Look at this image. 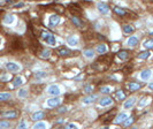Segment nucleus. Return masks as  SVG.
<instances>
[{"instance_id": "1", "label": "nucleus", "mask_w": 153, "mask_h": 129, "mask_svg": "<svg viewBox=\"0 0 153 129\" xmlns=\"http://www.w3.org/2000/svg\"><path fill=\"white\" fill-rule=\"evenodd\" d=\"M41 38L46 44H49L51 46H55L56 45V38L54 35H52L49 31H41Z\"/></svg>"}, {"instance_id": "2", "label": "nucleus", "mask_w": 153, "mask_h": 129, "mask_svg": "<svg viewBox=\"0 0 153 129\" xmlns=\"http://www.w3.org/2000/svg\"><path fill=\"white\" fill-rule=\"evenodd\" d=\"M47 93L51 96H59L61 93V89L56 84H52V85H50L47 88Z\"/></svg>"}, {"instance_id": "3", "label": "nucleus", "mask_w": 153, "mask_h": 129, "mask_svg": "<svg viewBox=\"0 0 153 129\" xmlns=\"http://www.w3.org/2000/svg\"><path fill=\"white\" fill-rule=\"evenodd\" d=\"M60 104H61V99L56 96H52V98L47 99V102H46V105L49 106V107H56V106H59Z\"/></svg>"}, {"instance_id": "4", "label": "nucleus", "mask_w": 153, "mask_h": 129, "mask_svg": "<svg viewBox=\"0 0 153 129\" xmlns=\"http://www.w3.org/2000/svg\"><path fill=\"white\" fill-rule=\"evenodd\" d=\"M5 67H6V69L7 70H9V71H12V73H16V71H18L21 69V67H20V65H17L16 62H7V64L5 65Z\"/></svg>"}, {"instance_id": "5", "label": "nucleus", "mask_w": 153, "mask_h": 129, "mask_svg": "<svg viewBox=\"0 0 153 129\" xmlns=\"http://www.w3.org/2000/svg\"><path fill=\"white\" fill-rule=\"evenodd\" d=\"M97 8H98V11H99L101 14H104V15L109 13V7H108V5L105 4V2H98Z\"/></svg>"}, {"instance_id": "6", "label": "nucleus", "mask_w": 153, "mask_h": 129, "mask_svg": "<svg viewBox=\"0 0 153 129\" xmlns=\"http://www.w3.org/2000/svg\"><path fill=\"white\" fill-rule=\"evenodd\" d=\"M59 22H60V17H59V15L53 14V15H51V16H50L49 26H50L51 28H53V27H55L56 24H59Z\"/></svg>"}, {"instance_id": "7", "label": "nucleus", "mask_w": 153, "mask_h": 129, "mask_svg": "<svg viewBox=\"0 0 153 129\" xmlns=\"http://www.w3.org/2000/svg\"><path fill=\"white\" fill-rule=\"evenodd\" d=\"M17 115H18V113H17V111H15V109H11V111L2 113V116L6 119H15Z\"/></svg>"}, {"instance_id": "8", "label": "nucleus", "mask_w": 153, "mask_h": 129, "mask_svg": "<svg viewBox=\"0 0 153 129\" xmlns=\"http://www.w3.org/2000/svg\"><path fill=\"white\" fill-rule=\"evenodd\" d=\"M113 103V99L111 98V97H104V98H101L99 100V105L101 106V107H106V106H109L111 104Z\"/></svg>"}, {"instance_id": "9", "label": "nucleus", "mask_w": 153, "mask_h": 129, "mask_svg": "<svg viewBox=\"0 0 153 129\" xmlns=\"http://www.w3.org/2000/svg\"><path fill=\"white\" fill-rule=\"evenodd\" d=\"M152 75V70L151 69H144V70H142L141 73V78L143 81H147L150 77H151Z\"/></svg>"}, {"instance_id": "10", "label": "nucleus", "mask_w": 153, "mask_h": 129, "mask_svg": "<svg viewBox=\"0 0 153 129\" xmlns=\"http://www.w3.org/2000/svg\"><path fill=\"white\" fill-rule=\"evenodd\" d=\"M127 118H128V114H127V113H120V114L115 118L114 122H115L116 125H119V123H123V121L126 120Z\"/></svg>"}, {"instance_id": "11", "label": "nucleus", "mask_w": 153, "mask_h": 129, "mask_svg": "<svg viewBox=\"0 0 153 129\" xmlns=\"http://www.w3.org/2000/svg\"><path fill=\"white\" fill-rule=\"evenodd\" d=\"M71 22L75 24V27H77V28H82L83 26H84L83 21L79 17L76 16V15H73V16H71Z\"/></svg>"}, {"instance_id": "12", "label": "nucleus", "mask_w": 153, "mask_h": 129, "mask_svg": "<svg viewBox=\"0 0 153 129\" xmlns=\"http://www.w3.org/2000/svg\"><path fill=\"white\" fill-rule=\"evenodd\" d=\"M67 44L70 46H77L78 44V38L76 36H69L68 38H67Z\"/></svg>"}, {"instance_id": "13", "label": "nucleus", "mask_w": 153, "mask_h": 129, "mask_svg": "<svg viewBox=\"0 0 153 129\" xmlns=\"http://www.w3.org/2000/svg\"><path fill=\"white\" fill-rule=\"evenodd\" d=\"M127 88H128L129 91H137L141 89V84L137 83V82H130L128 85H127Z\"/></svg>"}, {"instance_id": "14", "label": "nucleus", "mask_w": 153, "mask_h": 129, "mask_svg": "<svg viewBox=\"0 0 153 129\" xmlns=\"http://www.w3.org/2000/svg\"><path fill=\"white\" fill-rule=\"evenodd\" d=\"M58 54L61 55V56H67V55L71 54V51L69 49H66V47H60V49H58Z\"/></svg>"}, {"instance_id": "15", "label": "nucleus", "mask_w": 153, "mask_h": 129, "mask_svg": "<svg viewBox=\"0 0 153 129\" xmlns=\"http://www.w3.org/2000/svg\"><path fill=\"white\" fill-rule=\"evenodd\" d=\"M23 83H24V78L22 77V76H17V77L14 78V81H13V87H14V88H17V87L22 85Z\"/></svg>"}, {"instance_id": "16", "label": "nucleus", "mask_w": 153, "mask_h": 129, "mask_svg": "<svg viewBox=\"0 0 153 129\" xmlns=\"http://www.w3.org/2000/svg\"><path fill=\"white\" fill-rule=\"evenodd\" d=\"M95 99H98V95H90L83 99V103L84 104H92V103H94Z\"/></svg>"}, {"instance_id": "17", "label": "nucleus", "mask_w": 153, "mask_h": 129, "mask_svg": "<svg viewBox=\"0 0 153 129\" xmlns=\"http://www.w3.org/2000/svg\"><path fill=\"white\" fill-rule=\"evenodd\" d=\"M44 115H45V113H44V112L38 111V112H35L31 118H32V120H34V121H39L40 119H43V118H44Z\"/></svg>"}, {"instance_id": "18", "label": "nucleus", "mask_w": 153, "mask_h": 129, "mask_svg": "<svg viewBox=\"0 0 153 129\" xmlns=\"http://www.w3.org/2000/svg\"><path fill=\"white\" fill-rule=\"evenodd\" d=\"M135 102H136V98L131 97V98H129L128 100H126V103L123 104V107L126 108V109H128V108H130V107H132L133 104H135Z\"/></svg>"}, {"instance_id": "19", "label": "nucleus", "mask_w": 153, "mask_h": 129, "mask_svg": "<svg viewBox=\"0 0 153 129\" xmlns=\"http://www.w3.org/2000/svg\"><path fill=\"white\" fill-rule=\"evenodd\" d=\"M127 44H128L130 47H133V46H136L137 44H138V38H137L136 36H131V37H130V38L128 39Z\"/></svg>"}, {"instance_id": "20", "label": "nucleus", "mask_w": 153, "mask_h": 129, "mask_svg": "<svg viewBox=\"0 0 153 129\" xmlns=\"http://www.w3.org/2000/svg\"><path fill=\"white\" fill-rule=\"evenodd\" d=\"M14 21H15V16H14V15L8 14V15H6V16L4 17V23L5 24H12Z\"/></svg>"}, {"instance_id": "21", "label": "nucleus", "mask_w": 153, "mask_h": 129, "mask_svg": "<svg viewBox=\"0 0 153 129\" xmlns=\"http://www.w3.org/2000/svg\"><path fill=\"white\" fill-rule=\"evenodd\" d=\"M83 54H84L85 58H88V59H92V58L94 56V51H93L92 49H88V50H84Z\"/></svg>"}, {"instance_id": "22", "label": "nucleus", "mask_w": 153, "mask_h": 129, "mask_svg": "<svg viewBox=\"0 0 153 129\" xmlns=\"http://www.w3.org/2000/svg\"><path fill=\"white\" fill-rule=\"evenodd\" d=\"M97 52L99 53V54H104V53L107 52V45H105V44H100V45L97 46Z\"/></svg>"}, {"instance_id": "23", "label": "nucleus", "mask_w": 153, "mask_h": 129, "mask_svg": "<svg viewBox=\"0 0 153 129\" xmlns=\"http://www.w3.org/2000/svg\"><path fill=\"white\" fill-rule=\"evenodd\" d=\"M143 46L147 50H153V38L145 40V42L143 43Z\"/></svg>"}, {"instance_id": "24", "label": "nucleus", "mask_w": 153, "mask_h": 129, "mask_svg": "<svg viewBox=\"0 0 153 129\" xmlns=\"http://www.w3.org/2000/svg\"><path fill=\"white\" fill-rule=\"evenodd\" d=\"M128 52L127 51H120V52H117V58L121 59V60H127L128 59Z\"/></svg>"}, {"instance_id": "25", "label": "nucleus", "mask_w": 153, "mask_h": 129, "mask_svg": "<svg viewBox=\"0 0 153 129\" xmlns=\"http://www.w3.org/2000/svg\"><path fill=\"white\" fill-rule=\"evenodd\" d=\"M11 97H12V95L9 92H0V100H1V102L11 99Z\"/></svg>"}, {"instance_id": "26", "label": "nucleus", "mask_w": 153, "mask_h": 129, "mask_svg": "<svg viewBox=\"0 0 153 129\" xmlns=\"http://www.w3.org/2000/svg\"><path fill=\"white\" fill-rule=\"evenodd\" d=\"M115 97H116V100H122V99L126 98V93H124L122 90H119L115 92Z\"/></svg>"}, {"instance_id": "27", "label": "nucleus", "mask_w": 153, "mask_h": 129, "mask_svg": "<svg viewBox=\"0 0 153 129\" xmlns=\"http://www.w3.org/2000/svg\"><path fill=\"white\" fill-rule=\"evenodd\" d=\"M45 77H47V73H45V71H37L35 74V78H37V80H41V78Z\"/></svg>"}, {"instance_id": "28", "label": "nucleus", "mask_w": 153, "mask_h": 129, "mask_svg": "<svg viewBox=\"0 0 153 129\" xmlns=\"http://www.w3.org/2000/svg\"><path fill=\"white\" fill-rule=\"evenodd\" d=\"M114 12H115L117 15H120V16H123V15H126V11H124L123 8H121V7H117V6H115V7H114Z\"/></svg>"}, {"instance_id": "29", "label": "nucleus", "mask_w": 153, "mask_h": 129, "mask_svg": "<svg viewBox=\"0 0 153 129\" xmlns=\"http://www.w3.org/2000/svg\"><path fill=\"white\" fill-rule=\"evenodd\" d=\"M39 55H40V58H43V59H47L51 55V51L50 50H43Z\"/></svg>"}, {"instance_id": "30", "label": "nucleus", "mask_w": 153, "mask_h": 129, "mask_svg": "<svg viewBox=\"0 0 153 129\" xmlns=\"http://www.w3.org/2000/svg\"><path fill=\"white\" fill-rule=\"evenodd\" d=\"M150 55H151V52H150V51H144V52H142V53H139V54H138V59H147Z\"/></svg>"}, {"instance_id": "31", "label": "nucleus", "mask_w": 153, "mask_h": 129, "mask_svg": "<svg viewBox=\"0 0 153 129\" xmlns=\"http://www.w3.org/2000/svg\"><path fill=\"white\" fill-rule=\"evenodd\" d=\"M17 96L20 97V98H25V97L28 96V90L25 89H20L17 92Z\"/></svg>"}, {"instance_id": "32", "label": "nucleus", "mask_w": 153, "mask_h": 129, "mask_svg": "<svg viewBox=\"0 0 153 129\" xmlns=\"http://www.w3.org/2000/svg\"><path fill=\"white\" fill-rule=\"evenodd\" d=\"M133 120H135V119H133L132 116H128V118H127L126 120L123 121V125L126 126V127H129V126H130V125H131L132 122H133Z\"/></svg>"}, {"instance_id": "33", "label": "nucleus", "mask_w": 153, "mask_h": 129, "mask_svg": "<svg viewBox=\"0 0 153 129\" xmlns=\"http://www.w3.org/2000/svg\"><path fill=\"white\" fill-rule=\"evenodd\" d=\"M46 127H47V123H46V122H43V121H40V122H37L36 125H34V128H36V129L46 128Z\"/></svg>"}, {"instance_id": "34", "label": "nucleus", "mask_w": 153, "mask_h": 129, "mask_svg": "<svg viewBox=\"0 0 153 129\" xmlns=\"http://www.w3.org/2000/svg\"><path fill=\"white\" fill-rule=\"evenodd\" d=\"M123 32L124 34H132L133 32V28L131 26H124L123 27Z\"/></svg>"}, {"instance_id": "35", "label": "nucleus", "mask_w": 153, "mask_h": 129, "mask_svg": "<svg viewBox=\"0 0 153 129\" xmlns=\"http://www.w3.org/2000/svg\"><path fill=\"white\" fill-rule=\"evenodd\" d=\"M111 91H112V88H111V87H103V88L100 89V92H101V93H105V95L109 93Z\"/></svg>"}, {"instance_id": "36", "label": "nucleus", "mask_w": 153, "mask_h": 129, "mask_svg": "<svg viewBox=\"0 0 153 129\" xmlns=\"http://www.w3.org/2000/svg\"><path fill=\"white\" fill-rule=\"evenodd\" d=\"M92 90H93V88H92V85H90V84H87V85H84V92L91 93Z\"/></svg>"}, {"instance_id": "37", "label": "nucleus", "mask_w": 153, "mask_h": 129, "mask_svg": "<svg viewBox=\"0 0 153 129\" xmlns=\"http://www.w3.org/2000/svg\"><path fill=\"white\" fill-rule=\"evenodd\" d=\"M9 126H11V123H9L8 121H2V120H0V128H8Z\"/></svg>"}, {"instance_id": "38", "label": "nucleus", "mask_w": 153, "mask_h": 129, "mask_svg": "<svg viewBox=\"0 0 153 129\" xmlns=\"http://www.w3.org/2000/svg\"><path fill=\"white\" fill-rule=\"evenodd\" d=\"M66 128L67 129H76V128H78V126L76 125V123H67L66 125Z\"/></svg>"}, {"instance_id": "39", "label": "nucleus", "mask_w": 153, "mask_h": 129, "mask_svg": "<svg viewBox=\"0 0 153 129\" xmlns=\"http://www.w3.org/2000/svg\"><path fill=\"white\" fill-rule=\"evenodd\" d=\"M67 111H68V107H67V106H60L58 108V113H66Z\"/></svg>"}, {"instance_id": "40", "label": "nucleus", "mask_w": 153, "mask_h": 129, "mask_svg": "<svg viewBox=\"0 0 153 129\" xmlns=\"http://www.w3.org/2000/svg\"><path fill=\"white\" fill-rule=\"evenodd\" d=\"M9 78H11V76H9L8 74H4V75L0 76V80H1V81H8Z\"/></svg>"}, {"instance_id": "41", "label": "nucleus", "mask_w": 153, "mask_h": 129, "mask_svg": "<svg viewBox=\"0 0 153 129\" xmlns=\"http://www.w3.org/2000/svg\"><path fill=\"white\" fill-rule=\"evenodd\" d=\"M146 100H147V98H143L142 100H141V102H139V106H144V105H146V103H147V102H146Z\"/></svg>"}, {"instance_id": "42", "label": "nucleus", "mask_w": 153, "mask_h": 129, "mask_svg": "<svg viewBox=\"0 0 153 129\" xmlns=\"http://www.w3.org/2000/svg\"><path fill=\"white\" fill-rule=\"evenodd\" d=\"M18 128H27V123H25V121H21V123L18 125Z\"/></svg>"}, {"instance_id": "43", "label": "nucleus", "mask_w": 153, "mask_h": 129, "mask_svg": "<svg viewBox=\"0 0 153 129\" xmlns=\"http://www.w3.org/2000/svg\"><path fill=\"white\" fill-rule=\"evenodd\" d=\"M23 6H24V4H23V2H20V4L15 5V6H14V7H15V8H18V7H23Z\"/></svg>"}, {"instance_id": "44", "label": "nucleus", "mask_w": 153, "mask_h": 129, "mask_svg": "<svg viewBox=\"0 0 153 129\" xmlns=\"http://www.w3.org/2000/svg\"><path fill=\"white\" fill-rule=\"evenodd\" d=\"M149 89L151 90V91H153V82H151V83L149 84Z\"/></svg>"}, {"instance_id": "45", "label": "nucleus", "mask_w": 153, "mask_h": 129, "mask_svg": "<svg viewBox=\"0 0 153 129\" xmlns=\"http://www.w3.org/2000/svg\"><path fill=\"white\" fill-rule=\"evenodd\" d=\"M13 0H6V2H12Z\"/></svg>"}, {"instance_id": "46", "label": "nucleus", "mask_w": 153, "mask_h": 129, "mask_svg": "<svg viewBox=\"0 0 153 129\" xmlns=\"http://www.w3.org/2000/svg\"><path fill=\"white\" fill-rule=\"evenodd\" d=\"M1 43H2V39H1V37H0V45H1Z\"/></svg>"}, {"instance_id": "47", "label": "nucleus", "mask_w": 153, "mask_h": 129, "mask_svg": "<svg viewBox=\"0 0 153 129\" xmlns=\"http://www.w3.org/2000/svg\"><path fill=\"white\" fill-rule=\"evenodd\" d=\"M151 36H153V31H152V32H151Z\"/></svg>"}]
</instances>
